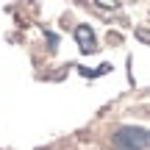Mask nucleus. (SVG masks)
<instances>
[{
    "mask_svg": "<svg viewBox=\"0 0 150 150\" xmlns=\"http://www.w3.org/2000/svg\"><path fill=\"white\" fill-rule=\"evenodd\" d=\"M114 145L120 150H147L150 147V131L136 125H122L114 134Z\"/></svg>",
    "mask_w": 150,
    "mask_h": 150,
    "instance_id": "obj_1",
    "label": "nucleus"
},
{
    "mask_svg": "<svg viewBox=\"0 0 150 150\" xmlns=\"http://www.w3.org/2000/svg\"><path fill=\"white\" fill-rule=\"evenodd\" d=\"M75 39H78L81 53H95V50H97L95 33H92V28H89V25H78V28H75Z\"/></svg>",
    "mask_w": 150,
    "mask_h": 150,
    "instance_id": "obj_2",
    "label": "nucleus"
}]
</instances>
